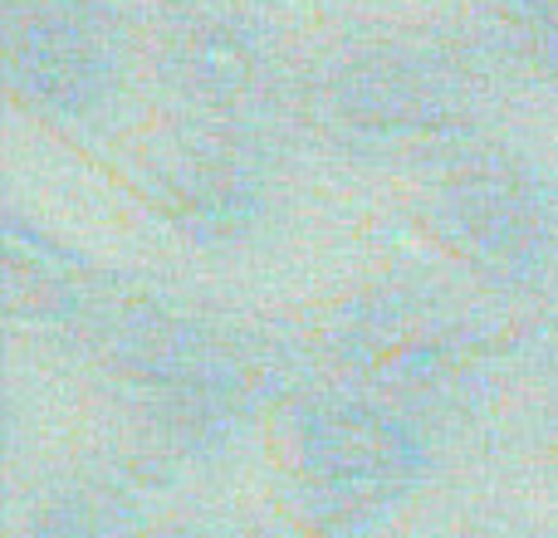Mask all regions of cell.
Returning a JSON list of instances; mask_svg holds the SVG:
<instances>
[{
  "label": "cell",
  "instance_id": "1",
  "mask_svg": "<svg viewBox=\"0 0 558 538\" xmlns=\"http://www.w3.org/2000/svg\"><path fill=\"white\" fill-rule=\"evenodd\" d=\"M69 377L88 416L84 445L162 500L206 490L260 455L275 406L314 377V363L299 318L123 269Z\"/></svg>",
  "mask_w": 558,
  "mask_h": 538
},
{
  "label": "cell",
  "instance_id": "2",
  "mask_svg": "<svg viewBox=\"0 0 558 538\" xmlns=\"http://www.w3.org/2000/svg\"><path fill=\"white\" fill-rule=\"evenodd\" d=\"M539 304L490 294L436 260H387L299 314L314 377L343 382L485 455Z\"/></svg>",
  "mask_w": 558,
  "mask_h": 538
},
{
  "label": "cell",
  "instance_id": "3",
  "mask_svg": "<svg viewBox=\"0 0 558 538\" xmlns=\"http://www.w3.org/2000/svg\"><path fill=\"white\" fill-rule=\"evenodd\" d=\"M520 94L465 20H348L304 49L294 143L367 172L422 176L514 133Z\"/></svg>",
  "mask_w": 558,
  "mask_h": 538
},
{
  "label": "cell",
  "instance_id": "4",
  "mask_svg": "<svg viewBox=\"0 0 558 538\" xmlns=\"http://www.w3.org/2000/svg\"><path fill=\"white\" fill-rule=\"evenodd\" d=\"M451 461L397 406L308 377L260 436L265 524L279 538H402Z\"/></svg>",
  "mask_w": 558,
  "mask_h": 538
},
{
  "label": "cell",
  "instance_id": "5",
  "mask_svg": "<svg viewBox=\"0 0 558 538\" xmlns=\"http://www.w3.org/2000/svg\"><path fill=\"white\" fill-rule=\"evenodd\" d=\"M294 143L241 127L143 113L108 152L128 211L172 250L235 260L275 241L294 206Z\"/></svg>",
  "mask_w": 558,
  "mask_h": 538
},
{
  "label": "cell",
  "instance_id": "6",
  "mask_svg": "<svg viewBox=\"0 0 558 538\" xmlns=\"http://www.w3.org/2000/svg\"><path fill=\"white\" fill-rule=\"evenodd\" d=\"M402 221L436 265L490 294L558 298V167L520 133L412 176Z\"/></svg>",
  "mask_w": 558,
  "mask_h": 538
},
{
  "label": "cell",
  "instance_id": "7",
  "mask_svg": "<svg viewBox=\"0 0 558 538\" xmlns=\"http://www.w3.org/2000/svg\"><path fill=\"white\" fill-rule=\"evenodd\" d=\"M0 78L35 133L113 152L143 123V20L98 0H0Z\"/></svg>",
  "mask_w": 558,
  "mask_h": 538
},
{
  "label": "cell",
  "instance_id": "8",
  "mask_svg": "<svg viewBox=\"0 0 558 538\" xmlns=\"http://www.w3.org/2000/svg\"><path fill=\"white\" fill-rule=\"evenodd\" d=\"M304 49L260 0H162L143 20L147 113L294 143Z\"/></svg>",
  "mask_w": 558,
  "mask_h": 538
},
{
  "label": "cell",
  "instance_id": "9",
  "mask_svg": "<svg viewBox=\"0 0 558 538\" xmlns=\"http://www.w3.org/2000/svg\"><path fill=\"white\" fill-rule=\"evenodd\" d=\"M123 269L78 250L20 206L0 211V318L5 338L69 372L113 304Z\"/></svg>",
  "mask_w": 558,
  "mask_h": 538
},
{
  "label": "cell",
  "instance_id": "10",
  "mask_svg": "<svg viewBox=\"0 0 558 538\" xmlns=\"http://www.w3.org/2000/svg\"><path fill=\"white\" fill-rule=\"evenodd\" d=\"M162 500L94 445L39 455L15 475L5 538H147Z\"/></svg>",
  "mask_w": 558,
  "mask_h": 538
},
{
  "label": "cell",
  "instance_id": "11",
  "mask_svg": "<svg viewBox=\"0 0 558 538\" xmlns=\"http://www.w3.org/2000/svg\"><path fill=\"white\" fill-rule=\"evenodd\" d=\"M485 461L534 490L558 494V298L534 314L530 343L485 441Z\"/></svg>",
  "mask_w": 558,
  "mask_h": 538
},
{
  "label": "cell",
  "instance_id": "12",
  "mask_svg": "<svg viewBox=\"0 0 558 538\" xmlns=\"http://www.w3.org/2000/svg\"><path fill=\"white\" fill-rule=\"evenodd\" d=\"M461 20L514 84L558 98V0H465Z\"/></svg>",
  "mask_w": 558,
  "mask_h": 538
},
{
  "label": "cell",
  "instance_id": "13",
  "mask_svg": "<svg viewBox=\"0 0 558 538\" xmlns=\"http://www.w3.org/2000/svg\"><path fill=\"white\" fill-rule=\"evenodd\" d=\"M147 538H279V534L270 524L216 510V504H177V510H162V519L153 524Z\"/></svg>",
  "mask_w": 558,
  "mask_h": 538
},
{
  "label": "cell",
  "instance_id": "14",
  "mask_svg": "<svg viewBox=\"0 0 558 538\" xmlns=\"http://www.w3.org/2000/svg\"><path fill=\"white\" fill-rule=\"evenodd\" d=\"M416 538H549V534L500 510H471V514H451V519H441L436 529Z\"/></svg>",
  "mask_w": 558,
  "mask_h": 538
},
{
  "label": "cell",
  "instance_id": "15",
  "mask_svg": "<svg viewBox=\"0 0 558 538\" xmlns=\"http://www.w3.org/2000/svg\"><path fill=\"white\" fill-rule=\"evenodd\" d=\"M98 5H108V10H118V15H133V20H147L162 0H98Z\"/></svg>",
  "mask_w": 558,
  "mask_h": 538
}]
</instances>
